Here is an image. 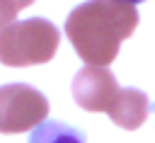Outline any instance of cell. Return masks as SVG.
<instances>
[{
    "label": "cell",
    "mask_w": 155,
    "mask_h": 143,
    "mask_svg": "<svg viewBox=\"0 0 155 143\" xmlns=\"http://www.w3.org/2000/svg\"><path fill=\"white\" fill-rule=\"evenodd\" d=\"M138 27V10L124 0H87L65 19V36L87 65L107 68Z\"/></svg>",
    "instance_id": "cell-1"
},
{
    "label": "cell",
    "mask_w": 155,
    "mask_h": 143,
    "mask_svg": "<svg viewBox=\"0 0 155 143\" xmlns=\"http://www.w3.org/2000/svg\"><path fill=\"white\" fill-rule=\"evenodd\" d=\"M73 97L85 111H104L126 131L143 126L153 109L145 92L136 87H121L107 68L97 65H87L73 78Z\"/></svg>",
    "instance_id": "cell-2"
},
{
    "label": "cell",
    "mask_w": 155,
    "mask_h": 143,
    "mask_svg": "<svg viewBox=\"0 0 155 143\" xmlns=\"http://www.w3.org/2000/svg\"><path fill=\"white\" fill-rule=\"evenodd\" d=\"M61 44V34L56 24L44 17H29L22 22H12L0 32V63L12 68L48 63Z\"/></svg>",
    "instance_id": "cell-3"
},
{
    "label": "cell",
    "mask_w": 155,
    "mask_h": 143,
    "mask_svg": "<svg viewBox=\"0 0 155 143\" xmlns=\"http://www.w3.org/2000/svg\"><path fill=\"white\" fill-rule=\"evenodd\" d=\"M48 99L31 85L10 82L0 87V133L31 131L46 121Z\"/></svg>",
    "instance_id": "cell-4"
},
{
    "label": "cell",
    "mask_w": 155,
    "mask_h": 143,
    "mask_svg": "<svg viewBox=\"0 0 155 143\" xmlns=\"http://www.w3.org/2000/svg\"><path fill=\"white\" fill-rule=\"evenodd\" d=\"M29 143H87L82 128L68 126L63 121H44L29 133Z\"/></svg>",
    "instance_id": "cell-5"
},
{
    "label": "cell",
    "mask_w": 155,
    "mask_h": 143,
    "mask_svg": "<svg viewBox=\"0 0 155 143\" xmlns=\"http://www.w3.org/2000/svg\"><path fill=\"white\" fill-rule=\"evenodd\" d=\"M31 2H34V0H0V32L7 29V27L15 22L17 12L24 10V7H29Z\"/></svg>",
    "instance_id": "cell-6"
},
{
    "label": "cell",
    "mask_w": 155,
    "mask_h": 143,
    "mask_svg": "<svg viewBox=\"0 0 155 143\" xmlns=\"http://www.w3.org/2000/svg\"><path fill=\"white\" fill-rule=\"evenodd\" d=\"M124 2H131V5H138V2H143V0H124Z\"/></svg>",
    "instance_id": "cell-7"
}]
</instances>
